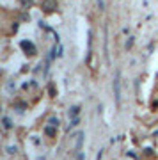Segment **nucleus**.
Returning a JSON list of instances; mask_svg holds the SVG:
<instances>
[{"label": "nucleus", "instance_id": "nucleus-1", "mask_svg": "<svg viewBox=\"0 0 158 160\" xmlns=\"http://www.w3.org/2000/svg\"><path fill=\"white\" fill-rule=\"evenodd\" d=\"M114 98H116V103L117 107L121 105V71H116L114 75Z\"/></svg>", "mask_w": 158, "mask_h": 160}, {"label": "nucleus", "instance_id": "nucleus-2", "mask_svg": "<svg viewBox=\"0 0 158 160\" xmlns=\"http://www.w3.org/2000/svg\"><path fill=\"white\" fill-rule=\"evenodd\" d=\"M20 46L25 50V54H29V55H34L36 54V45L32 41H21Z\"/></svg>", "mask_w": 158, "mask_h": 160}, {"label": "nucleus", "instance_id": "nucleus-3", "mask_svg": "<svg viewBox=\"0 0 158 160\" xmlns=\"http://www.w3.org/2000/svg\"><path fill=\"white\" fill-rule=\"evenodd\" d=\"M43 9L46 13H52V11L57 9V2L55 0H43Z\"/></svg>", "mask_w": 158, "mask_h": 160}, {"label": "nucleus", "instance_id": "nucleus-4", "mask_svg": "<svg viewBox=\"0 0 158 160\" xmlns=\"http://www.w3.org/2000/svg\"><path fill=\"white\" fill-rule=\"evenodd\" d=\"M103 50H105L107 62L110 64V52H108V27H105V46H103Z\"/></svg>", "mask_w": 158, "mask_h": 160}, {"label": "nucleus", "instance_id": "nucleus-5", "mask_svg": "<svg viewBox=\"0 0 158 160\" xmlns=\"http://www.w3.org/2000/svg\"><path fill=\"white\" fill-rule=\"evenodd\" d=\"M82 142H84V134L78 132V134L75 135V153H80V149H82Z\"/></svg>", "mask_w": 158, "mask_h": 160}, {"label": "nucleus", "instance_id": "nucleus-6", "mask_svg": "<svg viewBox=\"0 0 158 160\" xmlns=\"http://www.w3.org/2000/svg\"><path fill=\"white\" fill-rule=\"evenodd\" d=\"M2 123H4V128H5V130H9V128L13 126V123H11V119H9L7 116H4V118H2Z\"/></svg>", "mask_w": 158, "mask_h": 160}, {"label": "nucleus", "instance_id": "nucleus-7", "mask_svg": "<svg viewBox=\"0 0 158 160\" xmlns=\"http://www.w3.org/2000/svg\"><path fill=\"white\" fill-rule=\"evenodd\" d=\"M44 132H46L48 135H55V130H53L52 126H46V128H44Z\"/></svg>", "mask_w": 158, "mask_h": 160}, {"label": "nucleus", "instance_id": "nucleus-8", "mask_svg": "<svg viewBox=\"0 0 158 160\" xmlns=\"http://www.w3.org/2000/svg\"><path fill=\"white\" fill-rule=\"evenodd\" d=\"M21 4H23V7H30L32 5V0H21Z\"/></svg>", "mask_w": 158, "mask_h": 160}, {"label": "nucleus", "instance_id": "nucleus-9", "mask_svg": "<svg viewBox=\"0 0 158 160\" xmlns=\"http://www.w3.org/2000/svg\"><path fill=\"white\" fill-rule=\"evenodd\" d=\"M7 153H16V146H9L7 148Z\"/></svg>", "mask_w": 158, "mask_h": 160}, {"label": "nucleus", "instance_id": "nucleus-10", "mask_svg": "<svg viewBox=\"0 0 158 160\" xmlns=\"http://www.w3.org/2000/svg\"><path fill=\"white\" fill-rule=\"evenodd\" d=\"M50 125H53V126H57V125H59V119H55V118H52V119H50Z\"/></svg>", "mask_w": 158, "mask_h": 160}, {"label": "nucleus", "instance_id": "nucleus-11", "mask_svg": "<svg viewBox=\"0 0 158 160\" xmlns=\"http://www.w3.org/2000/svg\"><path fill=\"white\" fill-rule=\"evenodd\" d=\"M98 7L99 9H103V0H98Z\"/></svg>", "mask_w": 158, "mask_h": 160}, {"label": "nucleus", "instance_id": "nucleus-12", "mask_svg": "<svg viewBox=\"0 0 158 160\" xmlns=\"http://www.w3.org/2000/svg\"><path fill=\"white\" fill-rule=\"evenodd\" d=\"M156 78H158V73H156Z\"/></svg>", "mask_w": 158, "mask_h": 160}]
</instances>
